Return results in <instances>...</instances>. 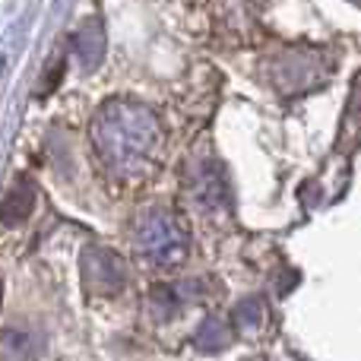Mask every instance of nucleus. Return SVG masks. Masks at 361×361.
I'll return each instance as SVG.
<instances>
[{
    "mask_svg": "<svg viewBox=\"0 0 361 361\" xmlns=\"http://www.w3.org/2000/svg\"><path fill=\"white\" fill-rule=\"evenodd\" d=\"M73 54L80 57L82 67H99L102 54H105V32H102V23H86L80 32L73 35Z\"/></svg>",
    "mask_w": 361,
    "mask_h": 361,
    "instance_id": "obj_5",
    "label": "nucleus"
},
{
    "mask_svg": "<svg viewBox=\"0 0 361 361\" xmlns=\"http://www.w3.org/2000/svg\"><path fill=\"white\" fill-rule=\"evenodd\" d=\"M92 143L111 175L140 178L152 169L162 146V124L152 108L133 99H111L95 114Z\"/></svg>",
    "mask_w": 361,
    "mask_h": 361,
    "instance_id": "obj_1",
    "label": "nucleus"
},
{
    "mask_svg": "<svg viewBox=\"0 0 361 361\" xmlns=\"http://www.w3.org/2000/svg\"><path fill=\"white\" fill-rule=\"evenodd\" d=\"M32 209H35V187H32L29 180H19V184L6 193L4 203H0V222L19 225L32 216Z\"/></svg>",
    "mask_w": 361,
    "mask_h": 361,
    "instance_id": "obj_4",
    "label": "nucleus"
},
{
    "mask_svg": "<svg viewBox=\"0 0 361 361\" xmlns=\"http://www.w3.org/2000/svg\"><path fill=\"white\" fill-rule=\"evenodd\" d=\"M61 73H63V67H61V63H54V70H51L48 82H42V86H38V99H44V95H48L51 89L57 86V80H61Z\"/></svg>",
    "mask_w": 361,
    "mask_h": 361,
    "instance_id": "obj_9",
    "label": "nucleus"
},
{
    "mask_svg": "<svg viewBox=\"0 0 361 361\" xmlns=\"http://www.w3.org/2000/svg\"><path fill=\"white\" fill-rule=\"evenodd\" d=\"M235 317H238V324L241 326H257L263 320V301L260 298H247L244 305H238Z\"/></svg>",
    "mask_w": 361,
    "mask_h": 361,
    "instance_id": "obj_8",
    "label": "nucleus"
},
{
    "mask_svg": "<svg viewBox=\"0 0 361 361\" xmlns=\"http://www.w3.org/2000/svg\"><path fill=\"white\" fill-rule=\"evenodd\" d=\"M137 250L156 263H178L187 254V228L171 212H149L140 219Z\"/></svg>",
    "mask_w": 361,
    "mask_h": 361,
    "instance_id": "obj_2",
    "label": "nucleus"
},
{
    "mask_svg": "<svg viewBox=\"0 0 361 361\" xmlns=\"http://www.w3.org/2000/svg\"><path fill=\"white\" fill-rule=\"evenodd\" d=\"M193 200H197L200 206H219L225 200V187L222 180H219V171H206V175H200L193 180Z\"/></svg>",
    "mask_w": 361,
    "mask_h": 361,
    "instance_id": "obj_7",
    "label": "nucleus"
},
{
    "mask_svg": "<svg viewBox=\"0 0 361 361\" xmlns=\"http://www.w3.org/2000/svg\"><path fill=\"white\" fill-rule=\"evenodd\" d=\"M228 326L222 324L219 317H206L203 324H200V330L193 333V343L200 345L203 352H216V349H225L228 345Z\"/></svg>",
    "mask_w": 361,
    "mask_h": 361,
    "instance_id": "obj_6",
    "label": "nucleus"
},
{
    "mask_svg": "<svg viewBox=\"0 0 361 361\" xmlns=\"http://www.w3.org/2000/svg\"><path fill=\"white\" fill-rule=\"evenodd\" d=\"M82 279L92 295H118L127 286V267L114 250L108 247H86L82 250Z\"/></svg>",
    "mask_w": 361,
    "mask_h": 361,
    "instance_id": "obj_3",
    "label": "nucleus"
}]
</instances>
